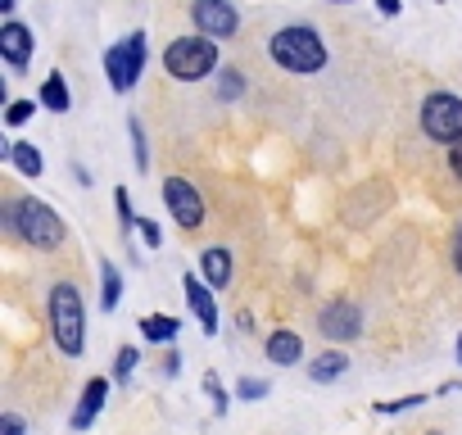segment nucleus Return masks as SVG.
Returning <instances> with one entry per match:
<instances>
[{
	"instance_id": "f257e3e1",
	"label": "nucleus",
	"mask_w": 462,
	"mask_h": 435,
	"mask_svg": "<svg viewBox=\"0 0 462 435\" xmlns=\"http://www.w3.org/2000/svg\"><path fill=\"white\" fill-rule=\"evenodd\" d=\"M268 55H273V64H277L282 73H300V78L327 69V42H322L318 28H309V23H286V28H277L273 42H268Z\"/></svg>"
},
{
	"instance_id": "f03ea898",
	"label": "nucleus",
	"mask_w": 462,
	"mask_h": 435,
	"mask_svg": "<svg viewBox=\"0 0 462 435\" xmlns=\"http://www.w3.org/2000/svg\"><path fill=\"white\" fill-rule=\"evenodd\" d=\"M10 227L23 236V245H32L37 255H51V250H60L64 241H69V227H64V218L46 204V199H37V195H19L14 204H10Z\"/></svg>"
},
{
	"instance_id": "7ed1b4c3",
	"label": "nucleus",
	"mask_w": 462,
	"mask_h": 435,
	"mask_svg": "<svg viewBox=\"0 0 462 435\" xmlns=\"http://www.w3.org/2000/svg\"><path fill=\"white\" fill-rule=\"evenodd\" d=\"M51 331H55V345L64 358H78L87 349V304L73 282L51 286Z\"/></svg>"
},
{
	"instance_id": "20e7f679",
	"label": "nucleus",
	"mask_w": 462,
	"mask_h": 435,
	"mask_svg": "<svg viewBox=\"0 0 462 435\" xmlns=\"http://www.w3.org/2000/svg\"><path fill=\"white\" fill-rule=\"evenodd\" d=\"M217 69V42L208 37H177L163 51V73L177 82H204Z\"/></svg>"
},
{
	"instance_id": "39448f33",
	"label": "nucleus",
	"mask_w": 462,
	"mask_h": 435,
	"mask_svg": "<svg viewBox=\"0 0 462 435\" xmlns=\"http://www.w3.org/2000/svg\"><path fill=\"white\" fill-rule=\"evenodd\" d=\"M421 132L435 145H457L462 141V96L453 91H430L421 100Z\"/></svg>"
},
{
	"instance_id": "423d86ee",
	"label": "nucleus",
	"mask_w": 462,
	"mask_h": 435,
	"mask_svg": "<svg viewBox=\"0 0 462 435\" xmlns=\"http://www.w3.org/2000/svg\"><path fill=\"white\" fill-rule=\"evenodd\" d=\"M145 55H150V37L145 32H132L123 46H109L105 51V73H109V87L114 91H132L145 73Z\"/></svg>"
},
{
	"instance_id": "0eeeda50",
	"label": "nucleus",
	"mask_w": 462,
	"mask_h": 435,
	"mask_svg": "<svg viewBox=\"0 0 462 435\" xmlns=\"http://www.w3.org/2000/svg\"><path fill=\"white\" fill-rule=\"evenodd\" d=\"M190 19H195L199 37H208V42H231L241 28V14L231 0H190Z\"/></svg>"
},
{
	"instance_id": "6e6552de",
	"label": "nucleus",
	"mask_w": 462,
	"mask_h": 435,
	"mask_svg": "<svg viewBox=\"0 0 462 435\" xmlns=\"http://www.w3.org/2000/svg\"><path fill=\"white\" fill-rule=\"evenodd\" d=\"M163 204H168V213L177 218L181 232L204 227V199H199V190H195L186 177H168V181H163Z\"/></svg>"
},
{
	"instance_id": "1a4fd4ad",
	"label": "nucleus",
	"mask_w": 462,
	"mask_h": 435,
	"mask_svg": "<svg viewBox=\"0 0 462 435\" xmlns=\"http://www.w3.org/2000/svg\"><path fill=\"white\" fill-rule=\"evenodd\" d=\"M318 322H322V336H327V340H354V336L363 331V313H358L349 300H331Z\"/></svg>"
},
{
	"instance_id": "9d476101",
	"label": "nucleus",
	"mask_w": 462,
	"mask_h": 435,
	"mask_svg": "<svg viewBox=\"0 0 462 435\" xmlns=\"http://www.w3.org/2000/svg\"><path fill=\"white\" fill-rule=\"evenodd\" d=\"M181 291H186L190 313L199 318V331H204V336H217V300H213V286H208L204 277H186Z\"/></svg>"
},
{
	"instance_id": "9b49d317",
	"label": "nucleus",
	"mask_w": 462,
	"mask_h": 435,
	"mask_svg": "<svg viewBox=\"0 0 462 435\" xmlns=\"http://www.w3.org/2000/svg\"><path fill=\"white\" fill-rule=\"evenodd\" d=\"M0 55L10 60V69H14V73H23V69H28V60H32V32H28V23L10 19L5 28H0Z\"/></svg>"
},
{
	"instance_id": "f8f14e48",
	"label": "nucleus",
	"mask_w": 462,
	"mask_h": 435,
	"mask_svg": "<svg viewBox=\"0 0 462 435\" xmlns=\"http://www.w3.org/2000/svg\"><path fill=\"white\" fill-rule=\"evenodd\" d=\"M105 399H109V381H105V376H91V381L82 385V399H78L69 426H73V430H87V426L96 421V412L105 408Z\"/></svg>"
},
{
	"instance_id": "ddd939ff",
	"label": "nucleus",
	"mask_w": 462,
	"mask_h": 435,
	"mask_svg": "<svg viewBox=\"0 0 462 435\" xmlns=\"http://www.w3.org/2000/svg\"><path fill=\"white\" fill-rule=\"evenodd\" d=\"M199 277H204L213 291H222V286L231 282V250H222V245H208V250L199 255Z\"/></svg>"
},
{
	"instance_id": "4468645a",
	"label": "nucleus",
	"mask_w": 462,
	"mask_h": 435,
	"mask_svg": "<svg viewBox=\"0 0 462 435\" xmlns=\"http://www.w3.org/2000/svg\"><path fill=\"white\" fill-rule=\"evenodd\" d=\"M300 358H304V340H300L291 327H282V331H273V336H268V363L291 367V363H300Z\"/></svg>"
},
{
	"instance_id": "2eb2a0df",
	"label": "nucleus",
	"mask_w": 462,
	"mask_h": 435,
	"mask_svg": "<svg viewBox=\"0 0 462 435\" xmlns=\"http://www.w3.org/2000/svg\"><path fill=\"white\" fill-rule=\"evenodd\" d=\"M5 159H10L23 177H32V181L46 172V159H42V150H37L32 141H10V145H5Z\"/></svg>"
},
{
	"instance_id": "dca6fc26",
	"label": "nucleus",
	"mask_w": 462,
	"mask_h": 435,
	"mask_svg": "<svg viewBox=\"0 0 462 435\" xmlns=\"http://www.w3.org/2000/svg\"><path fill=\"white\" fill-rule=\"evenodd\" d=\"M42 109H51V114H69V109H73V96H69V87H64V73H51V78L42 82Z\"/></svg>"
},
{
	"instance_id": "f3484780",
	"label": "nucleus",
	"mask_w": 462,
	"mask_h": 435,
	"mask_svg": "<svg viewBox=\"0 0 462 435\" xmlns=\"http://www.w3.org/2000/svg\"><path fill=\"white\" fill-rule=\"evenodd\" d=\"M177 327H181V322L168 318V313H145V318H141V331H145L150 345H172V340H177Z\"/></svg>"
},
{
	"instance_id": "a211bd4d",
	"label": "nucleus",
	"mask_w": 462,
	"mask_h": 435,
	"mask_svg": "<svg viewBox=\"0 0 462 435\" xmlns=\"http://www.w3.org/2000/svg\"><path fill=\"white\" fill-rule=\"evenodd\" d=\"M118 300H123V273L105 259V264H100V309H105V313H114V309H118Z\"/></svg>"
},
{
	"instance_id": "6ab92c4d",
	"label": "nucleus",
	"mask_w": 462,
	"mask_h": 435,
	"mask_svg": "<svg viewBox=\"0 0 462 435\" xmlns=\"http://www.w3.org/2000/svg\"><path fill=\"white\" fill-rule=\"evenodd\" d=\"M345 367H349V358L331 349V354H318V358H313L309 376H313V381H336V376H345Z\"/></svg>"
},
{
	"instance_id": "aec40b11",
	"label": "nucleus",
	"mask_w": 462,
	"mask_h": 435,
	"mask_svg": "<svg viewBox=\"0 0 462 435\" xmlns=\"http://www.w3.org/2000/svg\"><path fill=\"white\" fill-rule=\"evenodd\" d=\"M241 91H245V78H241L236 69H222V73H217V96H222V100H236Z\"/></svg>"
},
{
	"instance_id": "412c9836",
	"label": "nucleus",
	"mask_w": 462,
	"mask_h": 435,
	"mask_svg": "<svg viewBox=\"0 0 462 435\" xmlns=\"http://www.w3.org/2000/svg\"><path fill=\"white\" fill-rule=\"evenodd\" d=\"M136 363H141V354H136L132 345H123V349H118V363H114V381H127V376L136 372Z\"/></svg>"
},
{
	"instance_id": "4be33fe9",
	"label": "nucleus",
	"mask_w": 462,
	"mask_h": 435,
	"mask_svg": "<svg viewBox=\"0 0 462 435\" xmlns=\"http://www.w3.org/2000/svg\"><path fill=\"white\" fill-rule=\"evenodd\" d=\"M37 114V100H10V109H5V123L10 127H19V123H28Z\"/></svg>"
},
{
	"instance_id": "5701e85b",
	"label": "nucleus",
	"mask_w": 462,
	"mask_h": 435,
	"mask_svg": "<svg viewBox=\"0 0 462 435\" xmlns=\"http://www.w3.org/2000/svg\"><path fill=\"white\" fill-rule=\"evenodd\" d=\"M127 132H132V145H136V168L145 172V163H150V150H145V132H141V118H127Z\"/></svg>"
},
{
	"instance_id": "b1692460",
	"label": "nucleus",
	"mask_w": 462,
	"mask_h": 435,
	"mask_svg": "<svg viewBox=\"0 0 462 435\" xmlns=\"http://www.w3.org/2000/svg\"><path fill=\"white\" fill-rule=\"evenodd\" d=\"M114 204H118V227L127 232L132 223H141V218L132 213V199H127V190H114Z\"/></svg>"
},
{
	"instance_id": "393cba45",
	"label": "nucleus",
	"mask_w": 462,
	"mask_h": 435,
	"mask_svg": "<svg viewBox=\"0 0 462 435\" xmlns=\"http://www.w3.org/2000/svg\"><path fill=\"white\" fill-rule=\"evenodd\" d=\"M236 394H241V399H250V403H254V399H263V394H268V381H254V376H245V381H241V385H236Z\"/></svg>"
},
{
	"instance_id": "a878e982",
	"label": "nucleus",
	"mask_w": 462,
	"mask_h": 435,
	"mask_svg": "<svg viewBox=\"0 0 462 435\" xmlns=\"http://www.w3.org/2000/svg\"><path fill=\"white\" fill-rule=\"evenodd\" d=\"M204 390H208V399H213V408H217V412H226V390L217 385V376H213V372L204 376Z\"/></svg>"
},
{
	"instance_id": "bb28decb",
	"label": "nucleus",
	"mask_w": 462,
	"mask_h": 435,
	"mask_svg": "<svg viewBox=\"0 0 462 435\" xmlns=\"http://www.w3.org/2000/svg\"><path fill=\"white\" fill-rule=\"evenodd\" d=\"M0 435H23V417L19 412H5V417H0Z\"/></svg>"
},
{
	"instance_id": "cd10ccee",
	"label": "nucleus",
	"mask_w": 462,
	"mask_h": 435,
	"mask_svg": "<svg viewBox=\"0 0 462 435\" xmlns=\"http://www.w3.org/2000/svg\"><path fill=\"white\" fill-rule=\"evenodd\" d=\"M136 227H141V236H145V245H150V250H154V245L163 241V232H159V227L150 223V218H141V223H136Z\"/></svg>"
},
{
	"instance_id": "c85d7f7f",
	"label": "nucleus",
	"mask_w": 462,
	"mask_h": 435,
	"mask_svg": "<svg viewBox=\"0 0 462 435\" xmlns=\"http://www.w3.org/2000/svg\"><path fill=\"white\" fill-rule=\"evenodd\" d=\"M448 168H453V177L462 181V141H457V145H448Z\"/></svg>"
},
{
	"instance_id": "c756f323",
	"label": "nucleus",
	"mask_w": 462,
	"mask_h": 435,
	"mask_svg": "<svg viewBox=\"0 0 462 435\" xmlns=\"http://www.w3.org/2000/svg\"><path fill=\"white\" fill-rule=\"evenodd\" d=\"M376 5H381V14H390V19L399 14V0H376Z\"/></svg>"
},
{
	"instance_id": "7c9ffc66",
	"label": "nucleus",
	"mask_w": 462,
	"mask_h": 435,
	"mask_svg": "<svg viewBox=\"0 0 462 435\" xmlns=\"http://www.w3.org/2000/svg\"><path fill=\"white\" fill-rule=\"evenodd\" d=\"M453 264H457V273H462V227H457V241H453Z\"/></svg>"
},
{
	"instance_id": "2f4dec72",
	"label": "nucleus",
	"mask_w": 462,
	"mask_h": 435,
	"mask_svg": "<svg viewBox=\"0 0 462 435\" xmlns=\"http://www.w3.org/2000/svg\"><path fill=\"white\" fill-rule=\"evenodd\" d=\"M457 363H462V336H457Z\"/></svg>"
},
{
	"instance_id": "473e14b6",
	"label": "nucleus",
	"mask_w": 462,
	"mask_h": 435,
	"mask_svg": "<svg viewBox=\"0 0 462 435\" xmlns=\"http://www.w3.org/2000/svg\"><path fill=\"white\" fill-rule=\"evenodd\" d=\"M336 5H345V0H336Z\"/></svg>"
}]
</instances>
